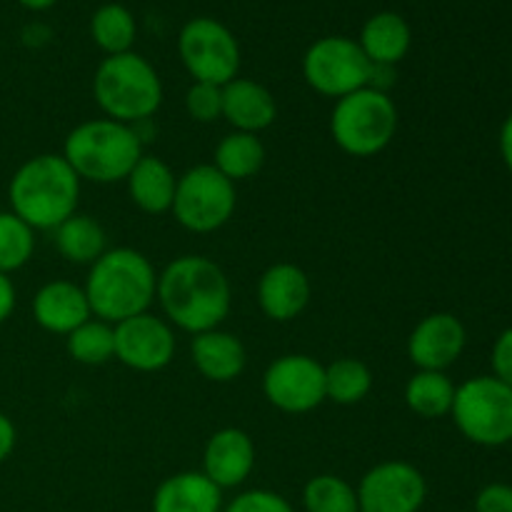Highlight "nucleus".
Wrapping results in <instances>:
<instances>
[{
    "mask_svg": "<svg viewBox=\"0 0 512 512\" xmlns=\"http://www.w3.org/2000/svg\"><path fill=\"white\" fill-rule=\"evenodd\" d=\"M165 318L190 335L220 328L230 315L233 290L228 275L205 255H180L158 275V293Z\"/></svg>",
    "mask_w": 512,
    "mask_h": 512,
    "instance_id": "f257e3e1",
    "label": "nucleus"
},
{
    "mask_svg": "<svg viewBox=\"0 0 512 512\" xmlns=\"http://www.w3.org/2000/svg\"><path fill=\"white\" fill-rule=\"evenodd\" d=\"M83 290L88 295L93 318L118 325L135 315L148 313L158 293V273L140 250H105L90 265Z\"/></svg>",
    "mask_w": 512,
    "mask_h": 512,
    "instance_id": "f03ea898",
    "label": "nucleus"
},
{
    "mask_svg": "<svg viewBox=\"0 0 512 512\" xmlns=\"http://www.w3.org/2000/svg\"><path fill=\"white\" fill-rule=\"evenodd\" d=\"M8 200L10 213L33 230H55L78 210L80 178L63 155H35L13 173Z\"/></svg>",
    "mask_w": 512,
    "mask_h": 512,
    "instance_id": "7ed1b4c3",
    "label": "nucleus"
},
{
    "mask_svg": "<svg viewBox=\"0 0 512 512\" xmlns=\"http://www.w3.org/2000/svg\"><path fill=\"white\" fill-rule=\"evenodd\" d=\"M143 155V138L138 128L110 118L75 125L63 145V158L75 175L80 180L103 185L128 178Z\"/></svg>",
    "mask_w": 512,
    "mask_h": 512,
    "instance_id": "20e7f679",
    "label": "nucleus"
},
{
    "mask_svg": "<svg viewBox=\"0 0 512 512\" xmlns=\"http://www.w3.org/2000/svg\"><path fill=\"white\" fill-rule=\"evenodd\" d=\"M93 95L105 118L125 125L148 123L163 105L160 75L143 55H108L93 78Z\"/></svg>",
    "mask_w": 512,
    "mask_h": 512,
    "instance_id": "39448f33",
    "label": "nucleus"
},
{
    "mask_svg": "<svg viewBox=\"0 0 512 512\" xmlns=\"http://www.w3.org/2000/svg\"><path fill=\"white\" fill-rule=\"evenodd\" d=\"M398 133V108L385 90L360 88L335 103L330 135L343 153L373 158L393 143Z\"/></svg>",
    "mask_w": 512,
    "mask_h": 512,
    "instance_id": "423d86ee",
    "label": "nucleus"
},
{
    "mask_svg": "<svg viewBox=\"0 0 512 512\" xmlns=\"http://www.w3.org/2000/svg\"><path fill=\"white\" fill-rule=\"evenodd\" d=\"M450 415L470 443L483 448L512 443V388L495 375H478L458 385Z\"/></svg>",
    "mask_w": 512,
    "mask_h": 512,
    "instance_id": "0eeeda50",
    "label": "nucleus"
},
{
    "mask_svg": "<svg viewBox=\"0 0 512 512\" xmlns=\"http://www.w3.org/2000/svg\"><path fill=\"white\" fill-rule=\"evenodd\" d=\"M235 183L213 163L195 165L178 178L170 213L190 233H215L235 213Z\"/></svg>",
    "mask_w": 512,
    "mask_h": 512,
    "instance_id": "6e6552de",
    "label": "nucleus"
},
{
    "mask_svg": "<svg viewBox=\"0 0 512 512\" xmlns=\"http://www.w3.org/2000/svg\"><path fill=\"white\" fill-rule=\"evenodd\" d=\"M373 63L365 58L358 40L345 35H325L315 40L303 55V78L315 93L325 98H345L368 88Z\"/></svg>",
    "mask_w": 512,
    "mask_h": 512,
    "instance_id": "1a4fd4ad",
    "label": "nucleus"
},
{
    "mask_svg": "<svg viewBox=\"0 0 512 512\" xmlns=\"http://www.w3.org/2000/svg\"><path fill=\"white\" fill-rule=\"evenodd\" d=\"M178 53L185 70L198 83L223 88L240 70V45L228 25L215 18H193L178 35Z\"/></svg>",
    "mask_w": 512,
    "mask_h": 512,
    "instance_id": "9d476101",
    "label": "nucleus"
},
{
    "mask_svg": "<svg viewBox=\"0 0 512 512\" xmlns=\"http://www.w3.org/2000/svg\"><path fill=\"white\" fill-rule=\"evenodd\" d=\"M263 393L283 413H310L325 400V365L303 353L283 355L265 370Z\"/></svg>",
    "mask_w": 512,
    "mask_h": 512,
    "instance_id": "9b49d317",
    "label": "nucleus"
},
{
    "mask_svg": "<svg viewBox=\"0 0 512 512\" xmlns=\"http://www.w3.org/2000/svg\"><path fill=\"white\" fill-rule=\"evenodd\" d=\"M355 493L360 512H420L428 498V483L415 465L388 460L370 468Z\"/></svg>",
    "mask_w": 512,
    "mask_h": 512,
    "instance_id": "f8f14e48",
    "label": "nucleus"
},
{
    "mask_svg": "<svg viewBox=\"0 0 512 512\" xmlns=\"http://www.w3.org/2000/svg\"><path fill=\"white\" fill-rule=\"evenodd\" d=\"M115 328V358L138 373H158L168 368L175 358V333L168 320L140 313L135 318L113 325Z\"/></svg>",
    "mask_w": 512,
    "mask_h": 512,
    "instance_id": "ddd939ff",
    "label": "nucleus"
},
{
    "mask_svg": "<svg viewBox=\"0 0 512 512\" xmlns=\"http://www.w3.org/2000/svg\"><path fill=\"white\" fill-rule=\"evenodd\" d=\"M468 343L463 320L453 313H433L420 320L408 338V358L418 370L445 373L458 363Z\"/></svg>",
    "mask_w": 512,
    "mask_h": 512,
    "instance_id": "4468645a",
    "label": "nucleus"
},
{
    "mask_svg": "<svg viewBox=\"0 0 512 512\" xmlns=\"http://www.w3.org/2000/svg\"><path fill=\"white\" fill-rule=\"evenodd\" d=\"M255 468V443L245 430L223 428L210 435L203 450L200 473L213 480L220 490L238 488Z\"/></svg>",
    "mask_w": 512,
    "mask_h": 512,
    "instance_id": "2eb2a0df",
    "label": "nucleus"
},
{
    "mask_svg": "<svg viewBox=\"0 0 512 512\" xmlns=\"http://www.w3.org/2000/svg\"><path fill=\"white\" fill-rule=\"evenodd\" d=\"M310 278L295 263H275L260 275L258 305L275 323L295 320L310 303Z\"/></svg>",
    "mask_w": 512,
    "mask_h": 512,
    "instance_id": "dca6fc26",
    "label": "nucleus"
},
{
    "mask_svg": "<svg viewBox=\"0 0 512 512\" xmlns=\"http://www.w3.org/2000/svg\"><path fill=\"white\" fill-rule=\"evenodd\" d=\"M33 318L53 335H70L75 328L93 318L88 295L70 280H50L35 293Z\"/></svg>",
    "mask_w": 512,
    "mask_h": 512,
    "instance_id": "f3484780",
    "label": "nucleus"
},
{
    "mask_svg": "<svg viewBox=\"0 0 512 512\" xmlns=\"http://www.w3.org/2000/svg\"><path fill=\"white\" fill-rule=\"evenodd\" d=\"M223 118L240 133H263L278 118V103L265 85L233 78L223 85Z\"/></svg>",
    "mask_w": 512,
    "mask_h": 512,
    "instance_id": "a211bd4d",
    "label": "nucleus"
},
{
    "mask_svg": "<svg viewBox=\"0 0 512 512\" xmlns=\"http://www.w3.org/2000/svg\"><path fill=\"white\" fill-rule=\"evenodd\" d=\"M190 358H193L195 370L210 383H233L248 365L243 340L220 328L193 335Z\"/></svg>",
    "mask_w": 512,
    "mask_h": 512,
    "instance_id": "6ab92c4d",
    "label": "nucleus"
},
{
    "mask_svg": "<svg viewBox=\"0 0 512 512\" xmlns=\"http://www.w3.org/2000/svg\"><path fill=\"white\" fill-rule=\"evenodd\" d=\"M223 490L203 473L185 470L165 478L155 488L153 512H220Z\"/></svg>",
    "mask_w": 512,
    "mask_h": 512,
    "instance_id": "aec40b11",
    "label": "nucleus"
},
{
    "mask_svg": "<svg viewBox=\"0 0 512 512\" xmlns=\"http://www.w3.org/2000/svg\"><path fill=\"white\" fill-rule=\"evenodd\" d=\"M358 45L373 65L395 68L413 45V30L403 15L383 10V13H375L365 20Z\"/></svg>",
    "mask_w": 512,
    "mask_h": 512,
    "instance_id": "412c9836",
    "label": "nucleus"
},
{
    "mask_svg": "<svg viewBox=\"0 0 512 512\" xmlns=\"http://www.w3.org/2000/svg\"><path fill=\"white\" fill-rule=\"evenodd\" d=\"M125 183H128L130 200L143 213L163 215L173 208L178 178L165 160L155 158V155H143L138 165L130 170Z\"/></svg>",
    "mask_w": 512,
    "mask_h": 512,
    "instance_id": "4be33fe9",
    "label": "nucleus"
},
{
    "mask_svg": "<svg viewBox=\"0 0 512 512\" xmlns=\"http://www.w3.org/2000/svg\"><path fill=\"white\" fill-rule=\"evenodd\" d=\"M55 248L68 263L93 265L105 253V230L90 215H70L55 228Z\"/></svg>",
    "mask_w": 512,
    "mask_h": 512,
    "instance_id": "5701e85b",
    "label": "nucleus"
},
{
    "mask_svg": "<svg viewBox=\"0 0 512 512\" xmlns=\"http://www.w3.org/2000/svg\"><path fill=\"white\" fill-rule=\"evenodd\" d=\"M213 165L225 175L228 180L238 183V180H248L260 173L265 165V145L258 135L253 133H233L225 135L215 148Z\"/></svg>",
    "mask_w": 512,
    "mask_h": 512,
    "instance_id": "b1692460",
    "label": "nucleus"
},
{
    "mask_svg": "<svg viewBox=\"0 0 512 512\" xmlns=\"http://www.w3.org/2000/svg\"><path fill=\"white\" fill-rule=\"evenodd\" d=\"M455 385L438 370H418L405 385V405L425 420L445 418L453 410Z\"/></svg>",
    "mask_w": 512,
    "mask_h": 512,
    "instance_id": "393cba45",
    "label": "nucleus"
},
{
    "mask_svg": "<svg viewBox=\"0 0 512 512\" xmlns=\"http://www.w3.org/2000/svg\"><path fill=\"white\" fill-rule=\"evenodd\" d=\"M138 35L133 13L120 3H105L90 18V38L105 55L130 53Z\"/></svg>",
    "mask_w": 512,
    "mask_h": 512,
    "instance_id": "a878e982",
    "label": "nucleus"
},
{
    "mask_svg": "<svg viewBox=\"0 0 512 512\" xmlns=\"http://www.w3.org/2000/svg\"><path fill=\"white\" fill-rule=\"evenodd\" d=\"M373 388V373L363 360L338 358L325 365V400L338 405H355L368 398Z\"/></svg>",
    "mask_w": 512,
    "mask_h": 512,
    "instance_id": "bb28decb",
    "label": "nucleus"
},
{
    "mask_svg": "<svg viewBox=\"0 0 512 512\" xmlns=\"http://www.w3.org/2000/svg\"><path fill=\"white\" fill-rule=\"evenodd\" d=\"M65 348L75 363L105 365L115 358V328L105 320L90 318L65 335Z\"/></svg>",
    "mask_w": 512,
    "mask_h": 512,
    "instance_id": "cd10ccee",
    "label": "nucleus"
},
{
    "mask_svg": "<svg viewBox=\"0 0 512 512\" xmlns=\"http://www.w3.org/2000/svg\"><path fill=\"white\" fill-rule=\"evenodd\" d=\"M303 505L308 512H360L358 493L338 475H315L303 488Z\"/></svg>",
    "mask_w": 512,
    "mask_h": 512,
    "instance_id": "c85d7f7f",
    "label": "nucleus"
},
{
    "mask_svg": "<svg viewBox=\"0 0 512 512\" xmlns=\"http://www.w3.org/2000/svg\"><path fill=\"white\" fill-rule=\"evenodd\" d=\"M35 253V230L10 210L0 213V273L10 275L23 268Z\"/></svg>",
    "mask_w": 512,
    "mask_h": 512,
    "instance_id": "c756f323",
    "label": "nucleus"
},
{
    "mask_svg": "<svg viewBox=\"0 0 512 512\" xmlns=\"http://www.w3.org/2000/svg\"><path fill=\"white\" fill-rule=\"evenodd\" d=\"M185 110L195 123H215L218 118H223V88L193 80L185 93Z\"/></svg>",
    "mask_w": 512,
    "mask_h": 512,
    "instance_id": "7c9ffc66",
    "label": "nucleus"
},
{
    "mask_svg": "<svg viewBox=\"0 0 512 512\" xmlns=\"http://www.w3.org/2000/svg\"><path fill=\"white\" fill-rule=\"evenodd\" d=\"M225 512H295L293 505L283 495L273 490H245L233 503L225 508Z\"/></svg>",
    "mask_w": 512,
    "mask_h": 512,
    "instance_id": "2f4dec72",
    "label": "nucleus"
},
{
    "mask_svg": "<svg viewBox=\"0 0 512 512\" xmlns=\"http://www.w3.org/2000/svg\"><path fill=\"white\" fill-rule=\"evenodd\" d=\"M475 512H512V485H485L478 498H475Z\"/></svg>",
    "mask_w": 512,
    "mask_h": 512,
    "instance_id": "473e14b6",
    "label": "nucleus"
},
{
    "mask_svg": "<svg viewBox=\"0 0 512 512\" xmlns=\"http://www.w3.org/2000/svg\"><path fill=\"white\" fill-rule=\"evenodd\" d=\"M493 375L512 388V328H505L493 345Z\"/></svg>",
    "mask_w": 512,
    "mask_h": 512,
    "instance_id": "72a5a7b5",
    "label": "nucleus"
},
{
    "mask_svg": "<svg viewBox=\"0 0 512 512\" xmlns=\"http://www.w3.org/2000/svg\"><path fill=\"white\" fill-rule=\"evenodd\" d=\"M15 440H18V430H15L13 420L5 413H0V465L13 455Z\"/></svg>",
    "mask_w": 512,
    "mask_h": 512,
    "instance_id": "f704fd0d",
    "label": "nucleus"
},
{
    "mask_svg": "<svg viewBox=\"0 0 512 512\" xmlns=\"http://www.w3.org/2000/svg\"><path fill=\"white\" fill-rule=\"evenodd\" d=\"M15 300H18V295H15L13 280H10V275L0 273V325L13 315Z\"/></svg>",
    "mask_w": 512,
    "mask_h": 512,
    "instance_id": "c9c22d12",
    "label": "nucleus"
},
{
    "mask_svg": "<svg viewBox=\"0 0 512 512\" xmlns=\"http://www.w3.org/2000/svg\"><path fill=\"white\" fill-rule=\"evenodd\" d=\"M500 155H503L505 168L512 173V113L505 118L503 128H500Z\"/></svg>",
    "mask_w": 512,
    "mask_h": 512,
    "instance_id": "e433bc0d",
    "label": "nucleus"
},
{
    "mask_svg": "<svg viewBox=\"0 0 512 512\" xmlns=\"http://www.w3.org/2000/svg\"><path fill=\"white\" fill-rule=\"evenodd\" d=\"M18 3L23 5V8L35 10V13H38V10H48V8H53V5L58 3V0H18Z\"/></svg>",
    "mask_w": 512,
    "mask_h": 512,
    "instance_id": "4c0bfd02",
    "label": "nucleus"
}]
</instances>
